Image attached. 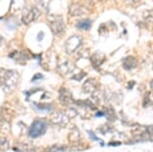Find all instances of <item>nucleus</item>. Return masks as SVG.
<instances>
[{
	"label": "nucleus",
	"instance_id": "12",
	"mask_svg": "<svg viewBox=\"0 0 153 152\" xmlns=\"http://www.w3.org/2000/svg\"><path fill=\"white\" fill-rule=\"evenodd\" d=\"M74 70V65H71L70 61H65L62 65H60L58 67V72L61 73V75H68V73H71V70Z\"/></svg>",
	"mask_w": 153,
	"mask_h": 152
},
{
	"label": "nucleus",
	"instance_id": "5",
	"mask_svg": "<svg viewBox=\"0 0 153 152\" xmlns=\"http://www.w3.org/2000/svg\"><path fill=\"white\" fill-rule=\"evenodd\" d=\"M82 45V38L80 36H71V38H68L65 42V48L66 53L71 54L78 49L80 46Z\"/></svg>",
	"mask_w": 153,
	"mask_h": 152
},
{
	"label": "nucleus",
	"instance_id": "11",
	"mask_svg": "<svg viewBox=\"0 0 153 152\" xmlns=\"http://www.w3.org/2000/svg\"><path fill=\"white\" fill-rule=\"evenodd\" d=\"M104 60H105V56L101 52H95L94 54L91 56V62H92V65L96 67H100V65L104 62Z\"/></svg>",
	"mask_w": 153,
	"mask_h": 152
},
{
	"label": "nucleus",
	"instance_id": "25",
	"mask_svg": "<svg viewBox=\"0 0 153 152\" xmlns=\"http://www.w3.org/2000/svg\"><path fill=\"white\" fill-rule=\"evenodd\" d=\"M122 145V142H109L107 146H120Z\"/></svg>",
	"mask_w": 153,
	"mask_h": 152
},
{
	"label": "nucleus",
	"instance_id": "26",
	"mask_svg": "<svg viewBox=\"0 0 153 152\" xmlns=\"http://www.w3.org/2000/svg\"><path fill=\"white\" fill-rule=\"evenodd\" d=\"M44 38V33L43 32H40V33L38 34V36H37V39H38V41H42Z\"/></svg>",
	"mask_w": 153,
	"mask_h": 152
},
{
	"label": "nucleus",
	"instance_id": "23",
	"mask_svg": "<svg viewBox=\"0 0 153 152\" xmlns=\"http://www.w3.org/2000/svg\"><path fill=\"white\" fill-rule=\"evenodd\" d=\"M41 79H43V75H41V73H36V75L32 78V82H36L37 80H41Z\"/></svg>",
	"mask_w": 153,
	"mask_h": 152
},
{
	"label": "nucleus",
	"instance_id": "21",
	"mask_svg": "<svg viewBox=\"0 0 153 152\" xmlns=\"http://www.w3.org/2000/svg\"><path fill=\"white\" fill-rule=\"evenodd\" d=\"M87 133H88V135H89V136H90V138L92 139V140H94V141H98V142H101V141H102V140H101V139H99L97 136H96V135L94 134V132H93V131H87Z\"/></svg>",
	"mask_w": 153,
	"mask_h": 152
},
{
	"label": "nucleus",
	"instance_id": "22",
	"mask_svg": "<svg viewBox=\"0 0 153 152\" xmlns=\"http://www.w3.org/2000/svg\"><path fill=\"white\" fill-rule=\"evenodd\" d=\"M85 76H86V73H80L78 76H74V77H73V80H76V81H79V82H80V81L82 80L84 77H85Z\"/></svg>",
	"mask_w": 153,
	"mask_h": 152
},
{
	"label": "nucleus",
	"instance_id": "16",
	"mask_svg": "<svg viewBox=\"0 0 153 152\" xmlns=\"http://www.w3.org/2000/svg\"><path fill=\"white\" fill-rule=\"evenodd\" d=\"M36 3L38 5L39 9L47 11L49 8V4H50V0H36Z\"/></svg>",
	"mask_w": 153,
	"mask_h": 152
},
{
	"label": "nucleus",
	"instance_id": "20",
	"mask_svg": "<svg viewBox=\"0 0 153 152\" xmlns=\"http://www.w3.org/2000/svg\"><path fill=\"white\" fill-rule=\"evenodd\" d=\"M34 105H36V107L40 110H45V111H48V110L51 109V105H47V104H38V103H34Z\"/></svg>",
	"mask_w": 153,
	"mask_h": 152
},
{
	"label": "nucleus",
	"instance_id": "8",
	"mask_svg": "<svg viewBox=\"0 0 153 152\" xmlns=\"http://www.w3.org/2000/svg\"><path fill=\"white\" fill-rule=\"evenodd\" d=\"M59 101L63 105H70L73 102V96L70 90L66 88H61L59 90Z\"/></svg>",
	"mask_w": 153,
	"mask_h": 152
},
{
	"label": "nucleus",
	"instance_id": "14",
	"mask_svg": "<svg viewBox=\"0 0 153 152\" xmlns=\"http://www.w3.org/2000/svg\"><path fill=\"white\" fill-rule=\"evenodd\" d=\"M81 139V136H80V132L78 131L76 129L75 130H71L70 135H68V140L70 142H73V143H76V142H79Z\"/></svg>",
	"mask_w": 153,
	"mask_h": 152
},
{
	"label": "nucleus",
	"instance_id": "7",
	"mask_svg": "<svg viewBox=\"0 0 153 152\" xmlns=\"http://www.w3.org/2000/svg\"><path fill=\"white\" fill-rule=\"evenodd\" d=\"M68 119L70 117L66 116V113H63V112H56L51 116L50 121L55 125H58V126H65L68 122Z\"/></svg>",
	"mask_w": 153,
	"mask_h": 152
},
{
	"label": "nucleus",
	"instance_id": "9",
	"mask_svg": "<svg viewBox=\"0 0 153 152\" xmlns=\"http://www.w3.org/2000/svg\"><path fill=\"white\" fill-rule=\"evenodd\" d=\"M137 65L138 61L134 56H127V57H125L123 59V67L127 70H131L133 68H135L137 67Z\"/></svg>",
	"mask_w": 153,
	"mask_h": 152
},
{
	"label": "nucleus",
	"instance_id": "15",
	"mask_svg": "<svg viewBox=\"0 0 153 152\" xmlns=\"http://www.w3.org/2000/svg\"><path fill=\"white\" fill-rule=\"evenodd\" d=\"M9 146H10V144H9L8 139L5 138V137H1L0 138V151H7L9 149Z\"/></svg>",
	"mask_w": 153,
	"mask_h": 152
},
{
	"label": "nucleus",
	"instance_id": "28",
	"mask_svg": "<svg viewBox=\"0 0 153 152\" xmlns=\"http://www.w3.org/2000/svg\"><path fill=\"white\" fill-rule=\"evenodd\" d=\"M150 86H151V89H153V80L151 81V83H150Z\"/></svg>",
	"mask_w": 153,
	"mask_h": 152
},
{
	"label": "nucleus",
	"instance_id": "13",
	"mask_svg": "<svg viewBox=\"0 0 153 152\" xmlns=\"http://www.w3.org/2000/svg\"><path fill=\"white\" fill-rule=\"evenodd\" d=\"M92 26V22L88 19H82L80 21L78 24H76V28L80 29V30H89Z\"/></svg>",
	"mask_w": 153,
	"mask_h": 152
},
{
	"label": "nucleus",
	"instance_id": "6",
	"mask_svg": "<svg viewBox=\"0 0 153 152\" xmlns=\"http://www.w3.org/2000/svg\"><path fill=\"white\" fill-rule=\"evenodd\" d=\"M68 11H70L71 16H83L89 13V10L85 6L81 5V4H78V3L71 4L70 6Z\"/></svg>",
	"mask_w": 153,
	"mask_h": 152
},
{
	"label": "nucleus",
	"instance_id": "1",
	"mask_svg": "<svg viewBox=\"0 0 153 152\" xmlns=\"http://www.w3.org/2000/svg\"><path fill=\"white\" fill-rule=\"evenodd\" d=\"M19 81V76L18 72L9 70L5 81H4L3 84L1 85L4 93H5V94H9V93L13 92L16 87V85H18Z\"/></svg>",
	"mask_w": 153,
	"mask_h": 152
},
{
	"label": "nucleus",
	"instance_id": "27",
	"mask_svg": "<svg viewBox=\"0 0 153 152\" xmlns=\"http://www.w3.org/2000/svg\"><path fill=\"white\" fill-rule=\"evenodd\" d=\"M96 116H104V112H102V111H99V112H97L96 113Z\"/></svg>",
	"mask_w": 153,
	"mask_h": 152
},
{
	"label": "nucleus",
	"instance_id": "3",
	"mask_svg": "<svg viewBox=\"0 0 153 152\" xmlns=\"http://www.w3.org/2000/svg\"><path fill=\"white\" fill-rule=\"evenodd\" d=\"M48 19H49V22H50L51 31L53 32L54 35L61 36L65 33V24L60 16H49Z\"/></svg>",
	"mask_w": 153,
	"mask_h": 152
},
{
	"label": "nucleus",
	"instance_id": "18",
	"mask_svg": "<svg viewBox=\"0 0 153 152\" xmlns=\"http://www.w3.org/2000/svg\"><path fill=\"white\" fill-rule=\"evenodd\" d=\"M65 148L63 146H58V145H53L48 147L47 149L45 150V152H61V151H65Z\"/></svg>",
	"mask_w": 153,
	"mask_h": 152
},
{
	"label": "nucleus",
	"instance_id": "24",
	"mask_svg": "<svg viewBox=\"0 0 153 152\" xmlns=\"http://www.w3.org/2000/svg\"><path fill=\"white\" fill-rule=\"evenodd\" d=\"M124 1L126 2V3L128 4H131V5H135V4L139 3L141 0H124Z\"/></svg>",
	"mask_w": 153,
	"mask_h": 152
},
{
	"label": "nucleus",
	"instance_id": "4",
	"mask_svg": "<svg viewBox=\"0 0 153 152\" xmlns=\"http://www.w3.org/2000/svg\"><path fill=\"white\" fill-rule=\"evenodd\" d=\"M40 16V9L37 7H30L29 9H25L22 21L25 24H30L33 22L37 21Z\"/></svg>",
	"mask_w": 153,
	"mask_h": 152
},
{
	"label": "nucleus",
	"instance_id": "2",
	"mask_svg": "<svg viewBox=\"0 0 153 152\" xmlns=\"http://www.w3.org/2000/svg\"><path fill=\"white\" fill-rule=\"evenodd\" d=\"M47 130V122L44 119H36L33 122L29 130V137L32 139H36L43 136Z\"/></svg>",
	"mask_w": 153,
	"mask_h": 152
},
{
	"label": "nucleus",
	"instance_id": "29",
	"mask_svg": "<svg viewBox=\"0 0 153 152\" xmlns=\"http://www.w3.org/2000/svg\"><path fill=\"white\" fill-rule=\"evenodd\" d=\"M0 44H1V37H0Z\"/></svg>",
	"mask_w": 153,
	"mask_h": 152
},
{
	"label": "nucleus",
	"instance_id": "19",
	"mask_svg": "<svg viewBox=\"0 0 153 152\" xmlns=\"http://www.w3.org/2000/svg\"><path fill=\"white\" fill-rule=\"evenodd\" d=\"M7 73H8V70H5V68L0 67V85L3 84V82L5 81Z\"/></svg>",
	"mask_w": 153,
	"mask_h": 152
},
{
	"label": "nucleus",
	"instance_id": "10",
	"mask_svg": "<svg viewBox=\"0 0 153 152\" xmlns=\"http://www.w3.org/2000/svg\"><path fill=\"white\" fill-rule=\"evenodd\" d=\"M96 88H97V83L95 79H88L83 84V91L85 93H93L96 91Z\"/></svg>",
	"mask_w": 153,
	"mask_h": 152
},
{
	"label": "nucleus",
	"instance_id": "17",
	"mask_svg": "<svg viewBox=\"0 0 153 152\" xmlns=\"http://www.w3.org/2000/svg\"><path fill=\"white\" fill-rule=\"evenodd\" d=\"M16 61L18 63H21V65H25V63L27 62V60H28V57H27L26 55H25V53L23 52H18L16 53Z\"/></svg>",
	"mask_w": 153,
	"mask_h": 152
}]
</instances>
